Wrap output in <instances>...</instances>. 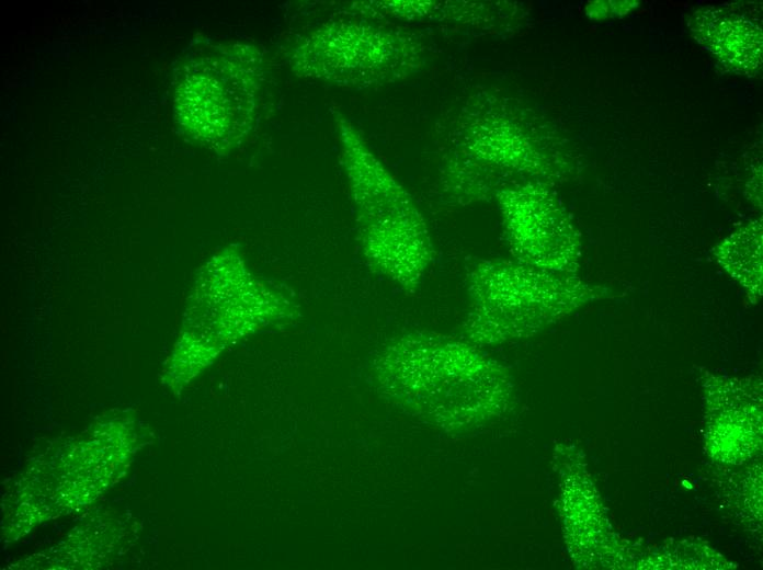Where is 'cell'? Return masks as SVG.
<instances>
[{"label": "cell", "instance_id": "obj_1", "mask_svg": "<svg viewBox=\"0 0 763 570\" xmlns=\"http://www.w3.org/2000/svg\"><path fill=\"white\" fill-rule=\"evenodd\" d=\"M269 82V61L259 46L194 38L175 67V122L190 140L227 153L259 126Z\"/></svg>", "mask_w": 763, "mask_h": 570}, {"label": "cell", "instance_id": "obj_2", "mask_svg": "<svg viewBox=\"0 0 763 570\" xmlns=\"http://www.w3.org/2000/svg\"><path fill=\"white\" fill-rule=\"evenodd\" d=\"M334 119L363 255L374 272L414 293L434 259L424 217L353 123L340 112Z\"/></svg>", "mask_w": 763, "mask_h": 570}, {"label": "cell", "instance_id": "obj_3", "mask_svg": "<svg viewBox=\"0 0 763 570\" xmlns=\"http://www.w3.org/2000/svg\"><path fill=\"white\" fill-rule=\"evenodd\" d=\"M376 374L385 392L431 412H487L510 396V383L497 363L433 333H411L392 342L379 355Z\"/></svg>", "mask_w": 763, "mask_h": 570}, {"label": "cell", "instance_id": "obj_4", "mask_svg": "<svg viewBox=\"0 0 763 570\" xmlns=\"http://www.w3.org/2000/svg\"><path fill=\"white\" fill-rule=\"evenodd\" d=\"M466 288L469 309L464 331L479 344L528 335L613 294L578 275L546 272L506 259L475 262Z\"/></svg>", "mask_w": 763, "mask_h": 570}, {"label": "cell", "instance_id": "obj_5", "mask_svg": "<svg viewBox=\"0 0 763 570\" xmlns=\"http://www.w3.org/2000/svg\"><path fill=\"white\" fill-rule=\"evenodd\" d=\"M285 60L299 78L365 90L417 73L425 64L426 47L395 23L342 12L297 36Z\"/></svg>", "mask_w": 763, "mask_h": 570}, {"label": "cell", "instance_id": "obj_6", "mask_svg": "<svg viewBox=\"0 0 763 570\" xmlns=\"http://www.w3.org/2000/svg\"><path fill=\"white\" fill-rule=\"evenodd\" d=\"M448 150L508 180L517 174L545 183L559 178L561 163L546 152L512 100L492 88L465 96L440 123Z\"/></svg>", "mask_w": 763, "mask_h": 570}, {"label": "cell", "instance_id": "obj_7", "mask_svg": "<svg viewBox=\"0 0 763 570\" xmlns=\"http://www.w3.org/2000/svg\"><path fill=\"white\" fill-rule=\"evenodd\" d=\"M494 200L513 260L546 272L577 275L580 233L546 183L513 182Z\"/></svg>", "mask_w": 763, "mask_h": 570}, {"label": "cell", "instance_id": "obj_8", "mask_svg": "<svg viewBox=\"0 0 763 570\" xmlns=\"http://www.w3.org/2000/svg\"><path fill=\"white\" fill-rule=\"evenodd\" d=\"M694 38L733 72L754 75L762 64V32L750 20L719 8H704L688 21Z\"/></svg>", "mask_w": 763, "mask_h": 570}, {"label": "cell", "instance_id": "obj_9", "mask_svg": "<svg viewBox=\"0 0 763 570\" xmlns=\"http://www.w3.org/2000/svg\"><path fill=\"white\" fill-rule=\"evenodd\" d=\"M509 2L384 0L368 3L369 15L392 23H444L493 33L513 16Z\"/></svg>", "mask_w": 763, "mask_h": 570}, {"label": "cell", "instance_id": "obj_10", "mask_svg": "<svg viewBox=\"0 0 763 570\" xmlns=\"http://www.w3.org/2000/svg\"><path fill=\"white\" fill-rule=\"evenodd\" d=\"M718 264L745 290L752 303L762 297V225L741 226L713 249Z\"/></svg>", "mask_w": 763, "mask_h": 570}]
</instances>
